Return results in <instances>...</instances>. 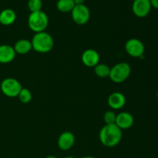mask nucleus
<instances>
[{"label": "nucleus", "mask_w": 158, "mask_h": 158, "mask_svg": "<svg viewBox=\"0 0 158 158\" xmlns=\"http://www.w3.org/2000/svg\"><path fill=\"white\" fill-rule=\"evenodd\" d=\"M99 138L103 146L114 148L121 141L122 130L116 124H106L100 130Z\"/></svg>", "instance_id": "f257e3e1"}, {"label": "nucleus", "mask_w": 158, "mask_h": 158, "mask_svg": "<svg viewBox=\"0 0 158 158\" xmlns=\"http://www.w3.org/2000/svg\"><path fill=\"white\" fill-rule=\"evenodd\" d=\"M32 49L40 53H47L50 52L54 46V40L52 35L46 32H37L32 37Z\"/></svg>", "instance_id": "f03ea898"}, {"label": "nucleus", "mask_w": 158, "mask_h": 158, "mask_svg": "<svg viewBox=\"0 0 158 158\" xmlns=\"http://www.w3.org/2000/svg\"><path fill=\"white\" fill-rule=\"evenodd\" d=\"M49 25L48 15L43 11L31 12L28 18V26L34 32H44Z\"/></svg>", "instance_id": "7ed1b4c3"}, {"label": "nucleus", "mask_w": 158, "mask_h": 158, "mask_svg": "<svg viewBox=\"0 0 158 158\" xmlns=\"http://www.w3.org/2000/svg\"><path fill=\"white\" fill-rule=\"evenodd\" d=\"M131 73V67L127 63H119L110 68L109 77L116 83H121L129 78Z\"/></svg>", "instance_id": "20e7f679"}, {"label": "nucleus", "mask_w": 158, "mask_h": 158, "mask_svg": "<svg viewBox=\"0 0 158 158\" xmlns=\"http://www.w3.org/2000/svg\"><path fill=\"white\" fill-rule=\"evenodd\" d=\"M1 91L5 96L11 98L18 97L19 94L23 89L21 83L14 78H6L2 81L0 85Z\"/></svg>", "instance_id": "39448f33"}, {"label": "nucleus", "mask_w": 158, "mask_h": 158, "mask_svg": "<svg viewBox=\"0 0 158 158\" xmlns=\"http://www.w3.org/2000/svg\"><path fill=\"white\" fill-rule=\"evenodd\" d=\"M71 15L76 24L83 26L89 22L90 18V12L86 5H77L75 6L71 12Z\"/></svg>", "instance_id": "423d86ee"}, {"label": "nucleus", "mask_w": 158, "mask_h": 158, "mask_svg": "<svg viewBox=\"0 0 158 158\" xmlns=\"http://www.w3.org/2000/svg\"><path fill=\"white\" fill-rule=\"evenodd\" d=\"M125 50L127 53L134 58H141L145 52L143 43L138 39H130L125 43Z\"/></svg>", "instance_id": "0eeeda50"}, {"label": "nucleus", "mask_w": 158, "mask_h": 158, "mask_svg": "<svg viewBox=\"0 0 158 158\" xmlns=\"http://www.w3.org/2000/svg\"><path fill=\"white\" fill-rule=\"evenodd\" d=\"M150 0H134L132 4V11L138 18H144L149 15L151 10Z\"/></svg>", "instance_id": "6e6552de"}, {"label": "nucleus", "mask_w": 158, "mask_h": 158, "mask_svg": "<svg viewBox=\"0 0 158 158\" xmlns=\"http://www.w3.org/2000/svg\"><path fill=\"white\" fill-rule=\"evenodd\" d=\"M100 55L95 49H88L83 52L81 56L82 63L87 67H95L100 62Z\"/></svg>", "instance_id": "1a4fd4ad"}, {"label": "nucleus", "mask_w": 158, "mask_h": 158, "mask_svg": "<svg viewBox=\"0 0 158 158\" xmlns=\"http://www.w3.org/2000/svg\"><path fill=\"white\" fill-rule=\"evenodd\" d=\"M76 139L73 134L69 131H66L60 134L58 138L57 144L59 148L62 151H69L73 147Z\"/></svg>", "instance_id": "9d476101"}, {"label": "nucleus", "mask_w": 158, "mask_h": 158, "mask_svg": "<svg viewBox=\"0 0 158 158\" xmlns=\"http://www.w3.org/2000/svg\"><path fill=\"white\" fill-rule=\"evenodd\" d=\"M134 123V118L131 114L128 112H121L117 114L115 124L120 130L130 129Z\"/></svg>", "instance_id": "9b49d317"}, {"label": "nucleus", "mask_w": 158, "mask_h": 158, "mask_svg": "<svg viewBox=\"0 0 158 158\" xmlns=\"http://www.w3.org/2000/svg\"><path fill=\"white\" fill-rule=\"evenodd\" d=\"M15 53L13 46L9 45H0V63L7 64L13 61Z\"/></svg>", "instance_id": "f8f14e48"}, {"label": "nucleus", "mask_w": 158, "mask_h": 158, "mask_svg": "<svg viewBox=\"0 0 158 158\" xmlns=\"http://www.w3.org/2000/svg\"><path fill=\"white\" fill-rule=\"evenodd\" d=\"M107 103L110 107L113 110H120L124 106L126 103V98L121 93L114 92L108 97Z\"/></svg>", "instance_id": "ddd939ff"}, {"label": "nucleus", "mask_w": 158, "mask_h": 158, "mask_svg": "<svg viewBox=\"0 0 158 158\" xmlns=\"http://www.w3.org/2000/svg\"><path fill=\"white\" fill-rule=\"evenodd\" d=\"M16 20V13L11 9H5L0 12V24L10 26Z\"/></svg>", "instance_id": "4468645a"}, {"label": "nucleus", "mask_w": 158, "mask_h": 158, "mask_svg": "<svg viewBox=\"0 0 158 158\" xmlns=\"http://www.w3.org/2000/svg\"><path fill=\"white\" fill-rule=\"evenodd\" d=\"M15 53L20 55H25L32 49V43L28 40H19L15 43L13 46Z\"/></svg>", "instance_id": "2eb2a0df"}, {"label": "nucleus", "mask_w": 158, "mask_h": 158, "mask_svg": "<svg viewBox=\"0 0 158 158\" xmlns=\"http://www.w3.org/2000/svg\"><path fill=\"white\" fill-rule=\"evenodd\" d=\"M75 6L73 0H58L56 2L57 9L63 13L71 12Z\"/></svg>", "instance_id": "dca6fc26"}, {"label": "nucleus", "mask_w": 158, "mask_h": 158, "mask_svg": "<svg viewBox=\"0 0 158 158\" xmlns=\"http://www.w3.org/2000/svg\"><path fill=\"white\" fill-rule=\"evenodd\" d=\"M110 72V68L104 63H99L94 67V73L100 78L109 77Z\"/></svg>", "instance_id": "f3484780"}, {"label": "nucleus", "mask_w": 158, "mask_h": 158, "mask_svg": "<svg viewBox=\"0 0 158 158\" xmlns=\"http://www.w3.org/2000/svg\"><path fill=\"white\" fill-rule=\"evenodd\" d=\"M19 100L23 103H29L32 100V96L30 90L27 88H23L18 95Z\"/></svg>", "instance_id": "a211bd4d"}, {"label": "nucleus", "mask_w": 158, "mask_h": 158, "mask_svg": "<svg viewBox=\"0 0 158 158\" xmlns=\"http://www.w3.org/2000/svg\"><path fill=\"white\" fill-rule=\"evenodd\" d=\"M28 9L31 12L42 11L43 8V2L42 0H29L28 1Z\"/></svg>", "instance_id": "6ab92c4d"}, {"label": "nucleus", "mask_w": 158, "mask_h": 158, "mask_svg": "<svg viewBox=\"0 0 158 158\" xmlns=\"http://www.w3.org/2000/svg\"><path fill=\"white\" fill-rule=\"evenodd\" d=\"M117 114L112 110L106 111L103 116V120L106 124H115Z\"/></svg>", "instance_id": "aec40b11"}, {"label": "nucleus", "mask_w": 158, "mask_h": 158, "mask_svg": "<svg viewBox=\"0 0 158 158\" xmlns=\"http://www.w3.org/2000/svg\"><path fill=\"white\" fill-rule=\"evenodd\" d=\"M150 2H151V8L158 9V0H150Z\"/></svg>", "instance_id": "412c9836"}, {"label": "nucleus", "mask_w": 158, "mask_h": 158, "mask_svg": "<svg viewBox=\"0 0 158 158\" xmlns=\"http://www.w3.org/2000/svg\"><path fill=\"white\" fill-rule=\"evenodd\" d=\"M73 2H74V3H75L76 6H77V5L84 4L85 0H73Z\"/></svg>", "instance_id": "4be33fe9"}, {"label": "nucleus", "mask_w": 158, "mask_h": 158, "mask_svg": "<svg viewBox=\"0 0 158 158\" xmlns=\"http://www.w3.org/2000/svg\"><path fill=\"white\" fill-rule=\"evenodd\" d=\"M46 158H58L57 157H56V156H52V155H50V156H48V157H46Z\"/></svg>", "instance_id": "5701e85b"}, {"label": "nucleus", "mask_w": 158, "mask_h": 158, "mask_svg": "<svg viewBox=\"0 0 158 158\" xmlns=\"http://www.w3.org/2000/svg\"><path fill=\"white\" fill-rule=\"evenodd\" d=\"M83 158H95L94 157H92V156H86V157H84Z\"/></svg>", "instance_id": "b1692460"}, {"label": "nucleus", "mask_w": 158, "mask_h": 158, "mask_svg": "<svg viewBox=\"0 0 158 158\" xmlns=\"http://www.w3.org/2000/svg\"><path fill=\"white\" fill-rule=\"evenodd\" d=\"M65 158H75L74 157H73V156H68V157H65Z\"/></svg>", "instance_id": "393cba45"}, {"label": "nucleus", "mask_w": 158, "mask_h": 158, "mask_svg": "<svg viewBox=\"0 0 158 158\" xmlns=\"http://www.w3.org/2000/svg\"><path fill=\"white\" fill-rule=\"evenodd\" d=\"M157 100H158V90H157Z\"/></svg>", "instance_id": "a878e982"}]
</instances>
